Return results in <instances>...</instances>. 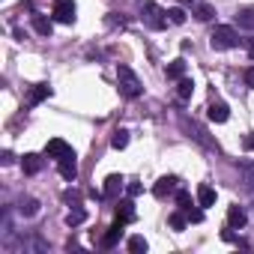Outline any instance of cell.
<instances>
[{"label":"cell","instance_id":"cell-1","mask_svg":"<svg viewBox=\"0 0 254 254\" xmlns=\"http://www.w3.org/2000/svg\"><path fill=\"white\" fill-rule=\"evenodd\" d=\"M117 87H120V93L126 96V99H141L144 96V84H141V78L126 66V63H120L117 66Z\"/></svg>","mask_w":254,"mask_h":254},{"label":"cell","instance_id":"cell-2","mask_svg":"<svg viewBox=\"0 0 254 254\" xmlns=\"http://www.w3.org/2000/svg\"><path fill=\"white\" fill-rule=\"evenodd\" d=\"M209 45H212V51H227V48H236V45H239V33H236L230 24H218V27L209 33Z\"/></svg>","mask_w":254,"mask_h":254},{"label":"cell","instance_id":"cell-3","mask_svg":"<svg viewBox=\"0 0 254 254\" xmlns=\"http://www.w3.org/2000/svg\"><path fill=\"white\" fill-rule=\"evenodd\" d=\"M141 18H144V24L147 27H153V30H165L168 27V12L162 9V6H156L153 0H141Z\"/></svg>","mask_w":254,"mask_h":254},{"label":"cell","instance_id":"cell-4","mask_svg":"<svg viewBox=\"0 0 254 254\" xmlns=\"http://www.w3.org/2000/svg\"><path fill=\"white\" fill-rule=\"evenodd\" d=\"M180 126H183V129L189 132V138H194L200 147H206V150H215V153H218V144H215V141L206 135V129H203V126H197V123H194V120H189V117H180Z\"/></svg>","mask_w":254,"mask_h":254},{"label":"cell","instance_id":"cell-5","mask_svg":"<svg viewBox=\"0 0 254 254\" xmlns=\"http://www.w3.org/2000/svg\"><path fill=\"white\" fill-rule=\"evenodd\" d=\"M51 18H54L57 24H72V21H75V0H54Z\"/></svg>","mask_w":254,"mask_h":254},{"label":"cell","instance_id":"cell-6","mask_svg":"<svg viewBox=\"0 0 254 254\" xmlns=\"http://www.w3.org/2000/svg\"><path fill=\"white\" fill-rule=\"evenodd\" d=\"M45 156H48V159H57V162H60V159L72 156V147H69V144H66L63 138H51V141L45 144Z\"/></svg>","mask_w":254,"mask_h":254},{"label":"cell","instance_id":"cell-7","mask_svg":"<svg viewBox=\"0 0 254 254\" xmlns=\"http://www.w3.org/2000/svg\"><path fill=\"white\" fill-rule=\"evenodd\" d=\"M57 171H60V177L66 183H75V177H78V159H75V153L66 156V159H60L57 162Z\"/></svg>","mask_w":254,"mask_h":254},{"label":"cell","instance_id":"cell-8","mask_svg":"<svg viewBox=\"0 0 254 254\" xmlns=\"http://www.w3.org/2000/svg\"><path fill=\"white\" fill-rule=\"evenodd\" d=\"M177 183H180L177 177H162V180L153 186V194H156L159 200H165L168 194H174V191H177Z\"/></svg>","mask_w":254,"mask_h":254},{"label":"cell","instance_id":"cell-9","mask_svg":"<svg viewBox=\"0 0 254 254\" xmlns=\"http://www.w3.org/2000/svg\"><path fill=\"white\" fill-rule=\"evenodd\" d=\"M123 227H126V221H114L108 230H105V236H102V248H114L117 242H120V236H123Z\"/></svg>","mask_w":254,"mask_h":254},{"label":"cell","instance_id":"cell-10","mask_svg":"<svg viewBox=\"0 0 254 254\" xmlns=\"http://www.w3.org/2000/svg\"><path fill=\"white\" fill-rule=\"evenodd\" d=\"M123 186H126V180L120 177V174H111L108 180H105V197H120V191H123Z\"/></svg>","mask_w":254,"mask_h":254},{"label":"cell","instance_id":"cell-11","mask_svg":"<svg viewBox=\"0 0 254 254\" xmlns=\"http://www.w3.org/2000/svg\"><path fill=\"white\" fill-rule=\"evenodd\" d=\"M197 203H200V209H206V206L215 203V189L209 183H200L197 186Z\"/></svg>","mask_w":254,"mask_h":254},{"label":"cell","instance_id":"cell-12","mask_svg":"<svg viewBox=\"0 0 254 254\" xmlns=\"http://www.w3.org/2000/svg\"><path fill=\"white\" fill-rule=\"evenodd\" d=\"M245 221H248V218H245V212H242L239 206H227V227H230V230H242Z\"/></svg>","mask_w":254,"mask_h":254},{"label":"cell","instance_id":"cell-13","mask_svg":"<svg viewBox=\"0 0 254 254\" xmlns=\"http://www.w3.org/2000/svg\"><path fill=\"white\" fill-rule=\"evenodd\" d=\"M21 171H24V174H30V177H33V174H39V171H42V156L27 153V156L21 159Z\"/></svg>","mask_w":254,"mask_h":254},{"label":"cell","instance_id":"cell-14","mask_svg":"<svg viewBox=\"0 0 254 254\" xmlns=\"http://www.w3.org/2000/svg\"><path fill=\"white\" fill-rule=\"evenodd\" d=\"M33 30L39 33V36H51V30H54V18H45V15H33Z\"/></svg>","mask_w":254,"mask_h":254},{"label":"cell","instance_id":"cell-15","mask_svg":"<svg viewBox=\"0 0 254 254\" xmlns=\"http://www.w3.org/2000/svg\"><path fill=\"white\" fill-rule=\"evenodd\" d=\"M227 117H230V108L224 102H212L209 105V120L212 123H227Z\"/></svg>","mask_w":254,"mask_h":254},{"label":"cell","instance_id":"cell-16","mask_svg":"<svg viewBox=\"0 0 254 254\" xmlns=\"http://www.w3.org/2000/svg\"><path fill=\"white\" fill-rule=\"evenodd\" d=\"M165 75H168L171 81L186 78V60H183V57H180V60H171V63H168V69H165Z\"/></svg>","mask_w":254,"mask_h":254},{"label":"cell","instance_id":"cell-17","mask_svg":"<svg viewBox=\"0 0 254 254\" xmlns=\"http://www.w3.org/2000/svg\"><path fill=\"white\" fill-rule=\"evenodd\" d=\"M191 93H194V81H191V78H180V81H177V99H180V102H189Z\"/></svg>","mask_w":254,"mask_h":254},{"label":"cell","instance_id":"cell-18","mask_svg":"<svg viewBox=\"0 0 254 254\" xmlns=\"http://www.w3.org/2000/svg\"><path fill=\"white\" fill-rule=\"evenodd\" d=\"M18 212H21L24 218H33V215H39V200H36V197H21V203H18Z\"/></svg>","mask_w":254,"mask_h":254},{"label":"cell","instance_id":"cell-19","mask_svg":"<svg viewBox=\"0 0 254 254\" xmlns=\"http://www.w3.org/2000/svg\"><path fill=\"white\" fill-rule=\"evenodd\" d=\"M51 93H54V90H51L48 84H36V87L30 90V96H27V99H30V105H39V102H45Z\"/></svg>","mask_w":254,"mask_h":254},{"label":"cell","instance_id":"cell-20","mask_svg":"<svg viewBox=\"0 0 254 254\" xmlns=\"http://www.w3.org/2000/svg\"><path fill=\"white\" fill-rule=\"evenodd\" d=\"M239 174H242V180L248 183V189L254 191V159H242V162H239Z\"/></svg>","mask_w":254,"mask_h":254},{"label":"cell","instance_id":"cell-21","mask_svg":"<svg viewBox=\"0 0 254 254\" xmlns=\"http://www.w3.org/2000/svg\"><path fill=\"white\" fill-rule=\"evenodd\" d=\"M117 218L120 221H135V206H132V200H120V206H117Z\"/></svg>","mask_w":254,"mask_h":254},{"label":"cell","instance_id":"cell-22","mask_svg":"<svg viewBox=\"0 0 254 254\" xmlns=\"http://www.w3.org/2000/svg\"><path fill=\"white\" fill-rule=\"evenodd\" d=\"M84 221H87V209H84V206H75V209L66 212V224H69V227H78V224H84Z\"/></svg>","mask_w":254,"mask_h":254},{"label":"cell","instance_id":"cell-23","mask_svg":"<svg viewBox=\"0 0 254 254\" xmlns=\"http://www.w3.org/2000/svg\"><path fill=\"white\" fill-rule=\"evenodd\" d=\"M236 21H239V27H245V30H254V6H245V9H239Z\"/></svg>","mask_w":254,"mask_h":254},{"label":"cell","instance_id":"cell-24","mask_svg":"<svg viewBox=\"0 0 254 254\" xmlns=\"http://www.w3.org/2000/svg\"><path fill=\"white\" fill-rule=\"evenodd\" d=\"M126 144H129V132H126V129H114L111 147H114V150H126Z\"/></svg>","mask_w":254,"mask_h":254},{"label":"cell","instance_id":"cell-25","mask_svg":"<svg viewBox=\"0 0 254 254\" xmlns=\"http://www.w3.org/2000/svg\"><path fill=\"white\" fill-rule=\"evenodd\" d=\"M212 15H215V9L209 3H194V18L197 21H212Z\"/></svg>","mask_w":254,"mask_h":254},{"label":"cell","instance_id":"cell-26","mask_svg":"<svg viewBox=\"0 0 254 254\" xmlns=\"http://www.w3.org/2000/svg\"><path fill=\"white\" fill-rule=\"evenodd\" d=\"M168 21H171V24H186V9H183V6L168 9Z\"/></svg>","mask_w":254,"mask_h":254},{"label":"cell","instance_id":"cell-27","mask_svg":"<svg viewBox=\"0 0 254 254\" xmlns=\"http://www.w3.org/2000/svg\"><path fill=\"white\" fill-rule=\"evenodd\" d=\"M129 251H132V254H144V251H147V239H144V236H132V239H129Z\"/></svg>","mask_w":254,"mask_h":254},{"label":"cell","instance_id":"cell-28","mask_svg":"<svg viewBox=\"0 0 254 254\" xmlns=\"http://www.w3.org/2000/svg\"><path fill=\"white\" fill-rule=\"evenodd\" d=\"M177 206H180V209H183V212H186V209H189V206H191V197H189V191H183V189H180V191H177Z\"/></svg>","mask_w":254,"mask_h":254},{"label":"cell","instance_id":"cell-29","mask_svg":"<svg viewBox=\"0 0 254 254\" xmlns=\"http://www.w3.org/2000/svg\"><path fill=\"white\" fill-rule=\"evenodd\" d=\"M186 221H189V215H183V212H174V215H171V227H174V230H183Z\"/></svg>","mask_w":254,"mask_h":254},{"label":"cell","instance_id":"cell-30","mask_svg":"<svg viewBox=\"0 0 254 254\" xmlns=\"http://www.w3.org/2000/svg\"><path fill=\"white\" fill-rule=\"evenodd\" d=\"M105 24H108V27H123L126 21H123V18H120L117 12H108V18H105Z\"/></svg>","mask_w":254,"mask_h":254},{"label":"cell","instance_id":"cell-31","mask_svg":"<svg viewBox=\"0 0 254 254\" xmlns=\"http://www.w3.org/2000/svg\"><path fill=\"white\" fill-rule=\"evenodd\" d=\"M186 215H189V221H191V224H200V221H203V212H200V209H191V206H189V209H186Z\"/></svg>","mask_w":254,"mask_h":254},{"label":"cell","instance_id":"cell-32","mask_svg":"<svg viewBox=\"0 0 254 254\" xmlns=\"http://www.w3.org/2000/svg\"><path fill=\"white\" fill-rule=\"evenodd\" d=\"M63 200H66V203H75V206H81V197H78L75 191H63Z\"/></svg>","mask_w":254,"mask_h":254},{"label":"cell","instance_id":"cell-33","mask_svg":"<svg viewBox=\"0 0 254 254\" xmlns=\"http://www.w3.org/2000/svg\"><path fill=\"white\" fill-rule=\"evenodd\" d=\"M126 191H129V197H138V194H141L144 189H141L138 183H129V186H126Z\"/></svg>","mask_w":254,"mask_h":254},{"label":"cell","instance_id":"cell-34","mask_svg":"<svg viewBox=\"0 0 254 254\" xmlns=\"http://www.w3.org/2000/svg\"><path fill=\"white\" fill-rule=\"evenodd\" d=\"M245 84L254 90V66H248V69H245Z\"/></svg>","mask_w":254,"mask_h":254},{"label":"cell","instance_id":"cell-35","mask_svg":"<svg viewBox=\"0 0 254 254\" xmlns=\"http://www.w3.org/2000/svg\"><path fill=\"white\" fill-rule=\"evenodd\" d=\"M245 48H248V57H254V36H251V39H245Z\"/></svg>","mask_w":254,"mask_h":254},{"label":"cell","instance_id":"cell-36","mask_svg":"<svg viewBox=\"0 0 254 254\" xmlns=\"http://www.w3.org/2000/svg\"><path fill=\"white\" fill-rule=\"evenodd\" d=\"M245 147H251V150H254V135H245Z\"/></svg>","mask_w":254,"mask_h":254},{"label":"cell","instance_id":"cell-37","mask_svg":"<svg viewBox=\"0 0 254 254\" xmlns=\"http://www.w3.org/2000/svg\"><path fill=\"white\" fill-rule=\"evenodd\" d=\"M180 3H183V6H194V3H197V0H180Z\"/></svg>","mask_w":254,"mask_h":254}]
</instances>
